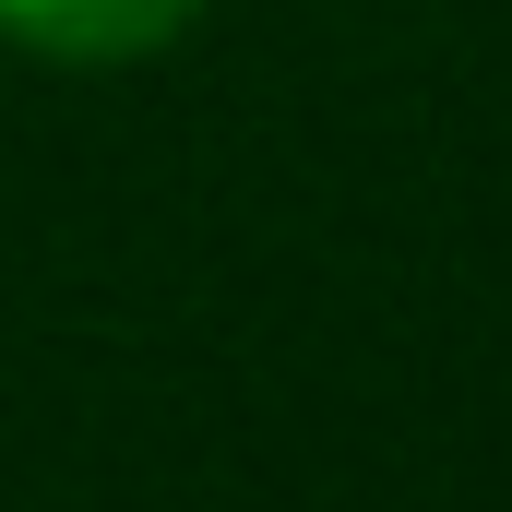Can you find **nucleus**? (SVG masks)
I'll return each instance as SVG.
<instances>
[{
	"label": "nucleus",
	"instance_id": "f257e3e1",
	"mask_svg": "<svg viewBox=\"0 0 512 512\" xmlns=\"http://www.w3.org/2000/svg\"><path fill=\"white\" fill-rule=\"evenodd\" d=\"M203 24V0H0V48L48 72H131L167 60Z\"/></svg>",
	"mask_w": 512,
	"mask_h": 512
}]
</instances>
